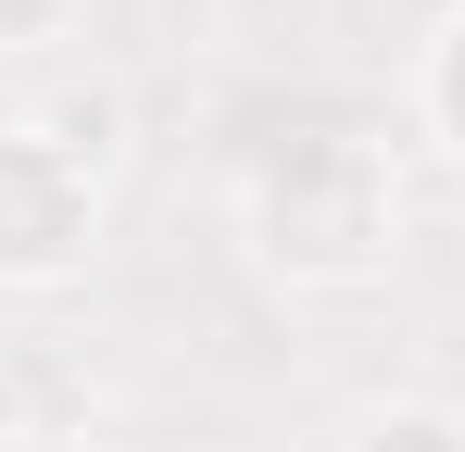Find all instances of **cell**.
Masks as SVG:
<instances>
[{
  "label": "cell",
  "mask_w": 465,
  "mask_h": 452,
  "mask_svg": "<svg viewBox=\"0 0 465 452\" xmlns=\"http://www.w3.org/2000/svg\"><path fill=\"white\" fill-rule=\"evenodd\" d=\"M227 214L277 290H365L402 251V139L352 101H290L227 151Z\"/></svg>",
  "instance_id": "cell-1"
},
{
  "label": "cell",
  "mask_w": 465,
  "mask_h": 452,
  "mask_svg": "<svg viewBox=\"0 0 465 452\" xmlns=\"http://www.w3.org/2000/svg\"><path fill=\"white\" fill-rule=\"evenodd\" d=\"M114 239V163L76 151L51 113H0V301L76 290Z\"/></svg>",
  "instance_id": "cell-2"
},
{
  "label": "cell",
  "mask_w": 465,
  "mask_h": 452,
  "mask_svg": "<svg viewBox=\"0 0 465 452\" xmlns=\"http://www.w3.org/2000/svg\"><path fill=\"white\" fill-rule=\"evenodd\" d=\"M415 139L465 176V0L428 25V38H415Z\"/></svg>",
  "instance_id": "cell-3"
},
{
  "label": "cell",
  "mask_w": 465,
  "mask_h": 452,
  "mask_svg": "<svg viewBox=\"0 0 465 452\" xmlns=\"http://www.w3.org/2000/svg\"><path fill=\"white\" fill-rule=\"evenodd\" d=\"M340 452H465V402H440V389H390V402H365V415L340 427Z\"/></svg>",
  "instance_id": "cell-4"
},
{
  "label": "cell",
  "mask_w": 465,
  "mask_h": 452,
  "mask_svg": "<svg viewBox=\"0 0 465 452\" xmlns=\"http://www.w3.org/2000/svg\"><path fill=\"white\" fill-rule=\"evenodd\" d=\"M88 25V0H0V64H38Z\"/></svg>",
  "instance_id": "cell-5"
},
{
  "label": "cell",
  "mask_w": 465,
  "mask_h": 452,
  "mask_svg": "<svg viewBox=\"0 0 465 452\" xmlns=\"http://www.w3.org/2000/svg\"><path fill=\"white\" fill-rule=\"evenodd\" d=\"M13 440H38V415H25V389H13V365H0V452Z\"/></svg>",
  "instance_id": "cell-6"
},
{
  "label": "cell",
  "mask_w": 465,
  "mask_h": 452,
  "mask_svg": "<svg viewBox=\"0 0 465 452\" xmlns=\"http://www.w3.org/2000/svg\"><path fill=\"white\" fill-rule=\"evenodd\" d=\"M13 452H88V440H51V427H38V440H13Z\"/></svg>",
  "instance_id": "cell-7"
}]
</instances>
